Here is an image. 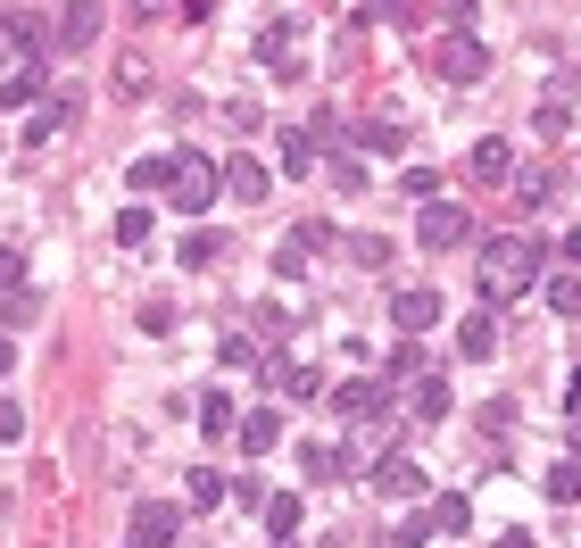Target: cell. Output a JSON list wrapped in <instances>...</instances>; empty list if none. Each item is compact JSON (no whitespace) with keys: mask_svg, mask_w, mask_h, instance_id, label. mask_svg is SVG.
Masks as SVG:
<instances>
[{"mask_svg":"<svg viewBox=\"0 0 581 548\" xmlns=\"http://www.w3.org/2000/svg\"><path fill=\"white\" fill-rule=\"evenodd\" d=\"M473 275H482V307L524 300V291L540 283V242H524V233H490L482 258H473Z\"/></svg>","mask_w":581,"mask_h":548,"instance_id":"6da1fadb","label":"cell"},{"mask_svg":"<svg viewBox=\"0 0 581 548\" xmlns=\"http://www.w3.org/2000/svg\"><path fill=\"white\" fill-rule=\"evenodd\" d=\"M216 191H225V167H216V158L208 150H183V167H175V216H208V200H216Z\"/></svg>","mask_w":581,"mask_h":548,"instance_id":"7a4b0ae2","label":"cell"},{"mask_svg":"<svg viewBox=\"0 0 581 548\" xmlns=\"http://www.w3.org/2000/svg\"><path fill=\"white\" fill-rule=\"evenodd\" d=\"M415 233H424V249H466L473 242V209H457V200H424Z\"/></svg>","mask_w":581,"mask_h":548,"instance_id":"3957f363","label":"cell"},{"mask_svg":"<svg viewBox=\"0 0 581 548\" xmlns=\"http://www.w3.org/2000/svg\"><path fill=\"white\" fill-rule=\"evenodd\" d=\"M432 67H440V83H482L490 76V51L473 34H449L440 51H432Z\"/></svg>","mask_w":581,"mask_h":548,"instance_id":"277c9868","label":"cell"},{"mask_svg":"<svg viewBox=\"0 0 581 548\" xmlns=\"http://www.w3.org/2000/svg\"><path fill=\"white\" fill-rule=\"evenodd\" d=\"M375 491L391 499V507H415V499L432 491V473L415 466V457H382V466H375Z\"/></svg>","mask_w":581,"mask_h":548,"instance_id":"5b68a950","label":"cell"},{"mask_svg":"<svg viewBox=\"0 0 581 548\" xmlns=\"http://www.w3.org/2000/svg\"><path fill=\"white\" fill-rule=\"evenodd\" d=\"M175 532H183V507H175V499H142V507H133V548H175Z\"/></svg>","mask_w":581,"mask_h":548,"instance_id":"8992f818","label":"cell"},{"mask_svg":"<svg viewBox=\"0 0 581 548\" xmlns=\"http://www.w3.org/2000/svg\"><path fill=\"white\" fill-rule=\"evenodd\" d=\"M391 324H399V333H432V324H440V291H432V283H407V291H391Z\"/></svg>","mask_w":581,"mask_h":548,"instance_id":"52a82bcc","label":"cell"},{"mask_svg":"<svg viewBox=\"0 0 581 548\" xmlns=\"http://www.w3.org/2000/svg\"><path fill=\"white\" fill-rule=\"evenodd\" d=\"M333 416L382 424V416H391V382H340V391H333Z\"/></svg>","mask_w":581,"mask_h":548,"instance_id":"ba28073f","label":"cell"},{"mask_svg":"<svg viewBox=\"0 0 581 548\" xmlns=\"http://www.w3.org/2000/svg\"><path fill=\"white\" fill-rule=\"evenodd\" d=\"M457 358H499V307H466L457 316Z\"/></svg>","mask_w":581,"mask_h":548,"instance_id":"9c48e42d","label":"cell"},{"mask_svg":"<svg viewBox=\"0 0 581 548\" xmlns=\"http://www.w3.org/2000/svg\"><path fill=\"white\" fill-rule=\"evenodd\" d=\"M175 167H183V150H150V158H133V167H125V183L150 200V191H175Z\"/></svg>","mask_w":581,"mask_h":548,"instance_id":"30bf717a","label":"cell"},{"mask_svg":"<svg viewBox=\"0 0 581 548\" xmlns=\"http://www.w3.org/2000/svg\"><path fill=\"white\" fill-rule=\"evenodd\" d=\"M58 51H83V42H100V9H92V0H76V9H58Z\"/></svg>","mask_w":581,"mask_h":548,"instance_id":"8fae6325","label":"cell"},{"mask_svg":"<svg viewBox=\"0 0 581 548\" xmlns=\"http://www.w3.org/2000/svg\"><path fill=\"white\" fill-rule=\"evenodd\" d=\"M466 167L482 175V183H506V175H515V150H506L499 133H482V142H473V150H466Z\"/></svg>","mask_w":581,"mask_h":548,"instance_id":"7c38bea8","label":"cell"},{"mask_svg":"<svg viewBox=\"0 0 581 548\" xmlns=\"http://www.w3.org/2000/svg\"><path fill=\"white\" fill-rule=\"evenodd\" d=\"M34 92H42V58H25V67L0 76V109H34Z\"/></svg>","mask_w":581,"mask_h":548,"instance_id":"4fadbf2b","label":"cell"},{"mask_svg":"<svg viewBox=\"0 0 581 548\" xmlns=\"http://www.w3.org/2000/svg\"><path fill=\"white\" fill-rule=\"evenodd\" d=\"M275 150H282V175H316V133H275Z\"/></svg>","mask_w":581,"mask_h":548,"instance_id":"5bb4252c","label":"cell"},{"mask_svg":"<svg viewBox=\"0 0 581 548\" xmlns=\"http://www.w3.org/2000/svg\"><path fill=\"white\" fill-rule=\"evenodd\" d=\"M225 191H233V200H266V167H258V158H225Z\"/></svg>","mask_w":581,"mask_h":548,"instance_id":"9a60e30c","label":"cell"},{"mask_svg":"<svg viewBox=\"0 0 581 548\" xmlns=\"http://www.w3.org/2000/svg\"><path fill=\"white\" fill-rule=\"evenodd\" d=\"M415 424H449V382L415 374Z\"/></svg>","mask_w":581,"mask_h":548,"instance_id":"2e32d148","label":"cell"},{"mask_svg":"<svg viewBox=\"0 0 581 548\" xmlns=\"http://www.w3.org/2000/svg\"><path fill=\"white\" fill-rule=\"evenodd\" d=\"M200 433H208V440H225V433H242V407H233L225 391H208V399H200Z\"/></svg>","mask_w":581,"mask_h":548,"instance_id":"e0dca14e","label":"cell"},{"mask_svg":"<svg viewBox=\"0 0 581 548\" xmlns=\"http://www.w3.org/2000/svg\"><path fill=\"white\" fill-rule=\"evenodd\" d=\"M233 440H242L249 457H266V449L282 440V416H275V407H258V416H242V433H233Z\"/></svg>","mask_w":581,"mask_h":548,"instance_id":"ac0fdd59","label":"cell"},{"mask_svg":"<svg viewBox=\"0 0 581 548\" xmlns=\"http://www.w3.org/2000/svg\"><path fill=\"white\" fill-rule=\"evenodd\" d=\"M58 125H76V100H67V92H58V100H42V109L25 116V142H51Z\"/></svg>","mask_w":581,"mask_h":548,"instance_id":"d6986e66","label":"cell"},{"mask_svg":"<svg viewBox=\"0 0 581 548\" xmlns=\"http://www.w3.org/2000/svg\"><path fill=\"white\" fill-rule=\"evenodd\" d=\"M191 507H225V499H233V482H225V473H216V466H191Z\"/></svg>","mask_w":581,"mask_h":548,"instance_id":"ffe728a7","label":"cell"},{"mask_svg":"<svg viewBox=\"0 0 581 548\" xmlns=\"http://www.w3.org/2000/svg\"><path fill=\"white\" fill-rule=\"evenodd\" d=\"M258 515H266V532H275V540H291V532H300V499H291V491H275Z\"/></svg>","mask_w":581,"mask_h":548,"instance_id":"44dd1931","label":"cell"},{"mask_svg":"<svg viewBox=\"0 0 581 548\" xmlns=\"http://www.w3.org/2000/svg\"><path fill=\"white\" fill-rule=\"evenodd\" d=\"M548 499H557V507H581V457L548 466Z\"/></svg>","mask_w":581,"mask_h":548,"instance_id":"7402d4cb","label":"cell"},{"mask_svg":"<svg viewBox=\"0 0 581 548\" xmlns=\"http://www.w3.org/2000/svg\"><path fill=\"white\" fill-rule=\"evenodd\" d=\"M216 258H225V242H216V233H183V266H191V275H200V266H216Z\"/></svg>","mask_w":581,"mask_h":548,"instance_id":"603a6c76","label":"cell"},{"mask_svg":"<svg viewBox=\"0 0 581 548\" xmlns=\"http://www.w3.org/2000/svg\"><path fill=\"white\" fill-rule=\"evenodd\" d=\"M415 374H432V366H424V349H415V340H407V349H391V358H382V382H415Z\"/></svg>","mask_w":581,"mask_h":548,"instance_id":"cb8c5ba5","label":"cell"},{"mask_svg":"<svg viewBox=\"0 0 581 548\" xmlns=\"http://www.w3.org/2000/svg\"><path fill=\"white\" fill-rule=\"evenodd\" d=\"M316 391H324V374H316V366H300V358L282 366V399H316Z\"/></svg>","mask_w":581,"mask_h":548,"instance_id":"d4e9b609","label":"cell"},{"mask_svg":"<svg viewBox=\"0 0 581 548\" xmlns=\"http://www.w3.org/2000/svg\"><path fill=\"white\" fill-rule=\"evenodd\" d=\"M432 524H440V532H466V524H473V499H466V491H449L440 507H432Z\"/></svg>","mask_w":581,"mask_h":548,"instance_id":"484cf974","label":"cell"},{"mask_svg":"<svg viewBox=\"0 0 581 548\" xmlns=\"http://www.w3.org/2000/svg\"><path fill=\"white\" fill-rule=\"evenodd\" d=\"M548 307H557V316H581V275H548Z\"/></svg>","mask_w":581,"mask_h":548,"instance_id":"4316f807","label":"cell"},{"mask_svg":"<svg viewBox=\"0 0 581 548\" xmlns=\"http://www.w3.org/2000/svg\"><path fill=\"white\" fill-rule=\"evenodd\" d=\"M432 532H440V524H432V507H424V515H399V532H391V548H424V540H432Z\"/></svg>","mask_w":581,"mask_h":548,"instance_id":"83f0119b","label":"cell"},{"mask_svg":"<svg viewBox=\"0 0 581 548\" xmlns=\"http://www.w3.org/2000/svg\"><path fill=\"white\" fill-rule=\"evenodd\" d=\"M116 242H125V249H150V209H125V216H116Z\"/></svg>","mask_w":581,"mask_h":548,"instance_id":"f1b7e54d","label":"cell"},{"mask_svg":"<svg viewBox=\"0 0 581 548\" xmlns=\"http://www.w3.org/2000/svg\"><path fill=\"white\" fill-rule=\"evenodd\" d=\"M300 466H308V482H333V473H340V449H333V440H316Z\"/></svg>","mask_w":581,"mask_h":548,"instance_id":"f546056e","label":"cell"},{"mask_svg":"<svg viewBox=\"0 0 581 548\" xmlns=\"http://www.w3.org/2000/svg\"><path fill=\"white\" fill-rule=\"evenodd\" d=\"M366 142H375V150H399V142H407V125H399V116H391V109H382V116H375V125H366Z\"/></svg>","mask_w":581,"mask_h":548,"instance_id":"4dcf8cb0","label":"cell"},{"mask_svg":"<svg viewBox=\"0 0 581 548\" xmlns=\"http://www.w3.org/2000/svg\"><path fill=\"white\" fill-rule=\"evenodd\" d=\"M399 191H407V200H440V175H432V167H407V175H399Z\"/></svg>","mask_w":581,"mask_h":548,"instance_id":"1f68e13d","label":"cell"},{"mask_svg":"<svg viewBox=\"0 0 581 548\" xmlns=\"http://www.w3.org/2000/svg\"><path fill=\"white\" fill-rule=\"evenodd\" d=\"M291 249H308V258H316V249H333V225H324V216H308V225L291 233Z\"/></svg>","mask_w":581,"mask_h":548,"instance_id":"d6a6232c","label":"cell"},{"mask_svg":"<svg viewBox=\"0 0 581 548\" xmlns=\"http://www.w3.org/2000/svg\"><path fill=\"white\" fill-rule=\"evenodd\" d=\"M0 440H25V407L18 399H0Z\"/></svg>","mask_w":581,"mask_h":548,"instance_id":"836d02e7","label":"cell"},{"mask_svg":"<svg viewBox=\"0 0 581 548\" xmlns=\"http://www.w3.org/2000/svg\"><path fill=\"white\" fill-rule=\"evenodd\" d=\"M25 283V258H18V249H0V291H18Z\"/></svg>","mask_w":581,"mask_h":548,"instance_id":"e575fe53","label":"cell"},{"mask_svg":"<svg viewBox=\"0 0 581 548\" xmlns=\"http://www.w3.org/2000/svg\"><path fill=\"white\" fill-rule=\"evenodd\" d=\"M375 18H391V25H407V18H415V9H407V0H375Z\"/></svg>","mask_w":581,"mask_h":548,"instance_id":"d590c367","label":"cell"},{"mask_svg":"<svg viewBox=\"0 0 581 548\" xmlns=\"http://www.w3.org/2000/svg\"><path fill=\"white\" fill-rule=\"evenodd\" d=\"M9 358H18V349H9V333H0V374H9Z\"/></svg>","mask_w":581,"mask_h":548,"instance_id":"8d00e7d4","label":"cell"},{"mask_svg":"<svg viewBox=\"0 0 581 548\" xmlns=\"http://www.w3.org/2000/svg\"><path fill=\"white\" fill-rule=\"evenodd\" d=\"M0 58H9V25H0Z\"/></svg>","mask_w":581,"mask_h":548,"instance_id":"74e56055","label":"cell"},{"mask_svg":"<svg viewBox=\"0 0 581 548\" xmlns=\"http://www.w3.org/2000/svg\"><path fill=\"white\" fill-rule=\"evenodd\" d=\"M573 457H581V424H573Z\"/></svg>","mask_w":581,"mask_h":548,"instance_id":"f35d334b","label":"cell"}]
</instances>
